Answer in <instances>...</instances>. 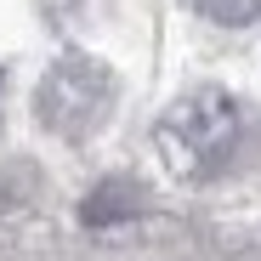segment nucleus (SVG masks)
Wrapping results in <instances>:
<instances>
[{"label": "nucleus", "instance_id": "nucleus-1", "mask_svg": "<svg viewBox=\"0 0 261 261\" xmlns=\"http://www.w3.org/2000/svg\"><path fill=\"white\" fill-rule=\"evenodd\" d=\"M255 137H261L255 114L233 91H216V85L176 97V102L159 114V130H153L159 159L170 165V176L199 182V188L244 170L250 153H255Z\"/></svg>", "mask_w": 261, "mask_h": 261}, {"label": "nucleus", "instance_id": "nucleus-2", "mask_svg": "<svg viewBox=\"0 0 261 261\" xmlns=\"http://www.w3.org/2000/svg\"><path fill=\"white\" fill-rule=\"evenodd\" d=\"M34 114L63 142L91 137V130H102L108 114H114V74L97 57L74 51V57L46 68V80H40V91H34Z\"/></svg>", "mask_w": 261, "mask_h": 261}, {"label": "nucleus", "instance_id": "nucleus-3", "mask_svg": "<svg viewBox=\"0 0 261 261\" xmlns=\"http://www.w3.org/2000/svg\"><path fill=\"white\" fill-rule=\"evenodd\" d=\"M137 210H142V188L130 182V176H108V182H97L91 193H85L80 222H85V227H119V222H130Z\"/></svg>", "mask_w": 261, "mask_h": 261}, {"label": "nucleus", "instance_id": "nucleus-4", "mask_svg": "<svg viewBox=\"0 0 261 261\" xmlns=\"http://www.w3.org/2000/svg\"><path fill=\"white\" fill-rule=\"evenodd\" d=\"M188 6L210 23H222V29H244L261 17V0H188Z\"/></svg>", "mask_w": 261, "mask_h": 261}]
</instances>
